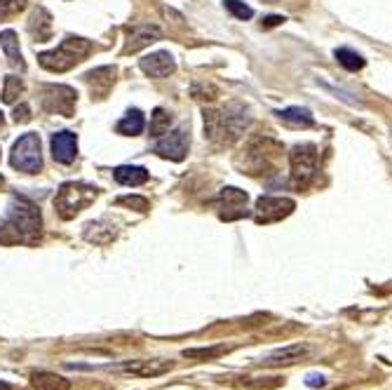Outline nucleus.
Masks as SVG:
<instances>
[{
	"instance_id": "nucleus-1",
	"label": "nucleus",
	"mask_w": 392,
	"mask_h": 390,
	"mask_svg": "<svg viewBox=\"0 0 392 390\" xmlns=\"http://www.w3.org/2000/svg\"><path fill=\"white\" fill-rule=\"evenodd\" d=\"M40 209L26 197L15 195L0 219V245H35L40 238Z\"/></svg>"
},
{
	"instance_id": "nucleus-2",
	"label": "nucleus",
	"mask_w": 392,
	"mask_h": 390,
	"mask_svg": "<svg viewBox=\"0 0 392 390\" xmlns=\"http://www.w3.org/2000/svg\"><path fill=\"white\" fill-rule=\"evenodd\" d=\"M252 122L245 104L230 101L223 108H204V137L219 146L235 144Z\"/></svg>"
},
{
	"instance_id": "nucleus-3",
	"label": "nucleus",
	"mask_w": 392,
	"mask_h": 390,
	"mask_svg": "<svg viewBox=\"0 0 392 390\" xmlns=\"http://www.w3.org/2000/svg\"><path fill=\"white\" fill-rule=\"evenodd\" d=\"M90 52H92L90 40L68 35V38L59 42V47L52 49V52H40L38 61L42 69H47L52 73H64V71H71L76 64H80Z\"/></svg>"
},
{
	"instance_id": "nucleus-4",
	"label": "nucleus",
	"mask_w": 392,
	"mask_h": 390,
	"mask_svg": "<svg viewBox=\"0 0 392 390\" xmlns=\"http://www.w3.org/2000/svg\"><path fill=\"white\" fill-rule=\"evenodd\" d=\"M97 197V188L90 184H80V181H68L57 190V197H54V212H57L61 219L68 221L76 214L83 212L85 207H90Z\"/></svg>"
},
{
	"instance_id": "nucleus-5",
	"label": "nucleus",
	"mask_w": 392,
	"mask_h": 390,
	"mask_svg": "<svg viewBox=\"0 0 392 390\" xmlns=\"http://www.w3.org/2000/svg\"><path fill=\"white\" fill-rule=\"evenodd\" d=\"M317 163H320V151L315 144H296L291 148V186H296L298 190H306L317 177Z\"/></svg>"
},
{
	"instance_id": "nucleus-6",
	"label": "nucleus",
	"mask_w": 392,
	"mask_h": 390,
	"mask_svg": "<svg viewBox=\"0 0 392 390\" xmlns=\"http://www.w3.org/2000/svg\"><path fill=\"white\" fill-rule=\"evenodd\" d=\"M279 156H282V146H279L277 141H272L268 137L252 139L245 148V165H242V170L252 177L263 174L268 167H272V163H275Z\"/></svg>"
},
{
	"instance_id": "nucleus-7",
	"label": "nucleus",
	"mask_w": 392,
	"mask_h": 390,
	"mask_svg": "<svg viewBox=\"0 0 392 390\" xmlns=\"http://www.w3.org/2000/svg\"><path fill=\"white\" fill-rule=\"evenodd\" d=\"M10 165L26 174H38L42 167V153H40V137L35 132H26L19 141L12 146Z\"/></svg>"
},
{
	"instance_id": "nucleus-8",
	"label": "nucleus",
	"mask_w": 392,
	"mask_h": 390,
	"mask_svg": "<svg viewBox=\"0 0 392 390\" xmlns=\"http://www.w3.org/2000/svg\"><path fill=\"white\" fill-rule=\"evenodd\" d=\"M76 101H78L76 90L68 88V85H45L42 88L40 106L45 113L71 117L76 113Z\"/></svg>"
},
{
	"instance_id": "nucleus-9",
	"label": "nucleus",
	"mask_w": 392,
	"mask_h": 390,
	"mask_svg": "<svg viewBox=\"0 0 392 390\" xmlns=\"http://www.w3.org/2000/svg\"><path fill=\"white\" fill-rule=\"evenodd\" d=\"M296 209V202L291 197H279V195H261L254 207V219L256 224H275L282 221Z\"/></svg>"
},
{
	"instance_id": "nucleus-10",
	"label": "nucleus",
	"mask_w": 392,
	"mask_h": 390,
	"mask_svg": "<svg viewBox=\"0 0 392 390\" xmlns=\"http://www.w3.org/2000/svg\"><path fill=\"white\" fill-rule=\"evenodd\" d=\"M247 202L249 195L245 190L235 188V186H226L216 195V207H219V216L223 221H238L242 216H247Z\"/></svg>"
},
{
	"instance_id": "nucleus-11",
	"label": "nucleus",
	"mask_w": 392,
	"mask_h": 390,
	"mask_svg": "<svg viewBox=\"0 0 392 390\" xmlns=\"http://www.w3.org/2000/svg\"><path fill=\"white\" fill-rule=\"evenodd\" d=\"M188 127H179L174 129L172 134H167L165 139L158 141V146H155V153L158 156H163L167 160H174V163H181L186 158V153H188V144H190V137H188Z\"/></svg>"
},
{
	"instance_id": "nucleus-12",
	"label": "nucleus",
	"mask_w": 392,
	"mask_h": 390,
	"mask_svg": "<svg viewBox=\"0 0 392 390\" xmlns=\"http://www.w3.org/2000/svg\"><path fill=\"white\" fill-rule=\"evenodd\" d=\"M308 352H310V346L291 343V346H284V348H277V350L268 352L266 357H261L259 364H261V367H287V364L301 362Z\"/></svg>"
},
{
	"instance_id": "nucleus-13",
	"label": "nucleus",
	"mask_w": 392,
	"mask_h": 390,
	"mask_svg": "<svg viewBox=\"0 0 392 390\" xmlns=\"http://www.w3.org/2000/svg\"><path fill=\"white\" fill-rule=\"evenodd\" d=\"M174 369V362L170 360H134V362H124L122 371L124 374L139 376V379H155V376L170 374Z\"/></svg>"
},
{
	"instance_id": "nucleus-14",
	"label": "nucleus",
	"mask_w": 392,
	"mask_h": 390,
	"mask_svg": "<svg viewBox=\"0 0 392 390\" xmlns=\"http://www.w3.org/2000/svg\"><path fill=\"white\" fill-rule=\"evenodd\" d=\"M52 158L61 165H71L78 156V137L73 132H54L52 134Z\"/></svg>"
},
{
	"instance_id": "nucleus-15",
	"label": "nucleus",
	"mask_w": 392,
	"mask_h": 390,
	"mask_svg": "<svg viewBox=\"0 0 392 390\" xmlns=\"http://www.w3.org/2000/svg\"><path fill=\"white\" fill-rule=\"evenodd\" d=\"M141 71L146 73L148 78H167L172 76L174 71H177V61H174V57L170 52H153L148 54V57H144L139 61Z\"/></svg>"
},
{
	"instance_id": "nucleus-16",
	"label": "nucleus",
	"mask_w": 392,
	"mask_h": 390,
	"mask_svg": "<svg viewBox=\"0 0 392 390\" xmlns=\"http://www.w3.org/2000/svg\"><path fill=\"white\" fill-rule=\"evenodd\" d=\"M85 83L90 85L92 97L104 99L111 92L115 83V69L113 66H101V69H95L90 73H85Z\"/></svg>"
},
{
	"instance_id": "nucleus-17",
	"label": "nucleus",
	"mask_w": 392,
	"mask_h": 390,
	"mask_svg": "<svg viewBox=\"0 0 392 390\" xmlns=\"http://www.w3.org/2000/svg\"><path fill=\"white\" fill-rule=\"evenodd\" d=\"M163 38V31L158 26H136L129 31L127 35V45H124L122 54H132V52H139V49L148 47L151 42Z\"/></svg>"
},
{
	"instance_id": "nucleus-18",
	"label": "nucleus",
	"mask_w": 392,
	"mask_h": 390,
	"mask_svg": "<svg viewBox=\"0 0 392 390\" xmlns=\"http://www.w3.org/2000/svg\"><path fill=\"white\" fill-rule=\"evenodd\" d=\"M28 33L38 42H47L52 38V17L45 8H35L28 19Z\"/></svg>"
},
{
	"instance_id": "nucleus-19",
	"label": "nucleus",
	"mask_w": 392,
	"mask_h": 390,
	"mask_svg": "<svg viewBox=\"0 0 392 390\" xmlns=\"http://www.w3.org/2000/svg\"><path fill=\"white\" fill-rule=\"evenodd\" d=\"M31 386L35 390H71V381L54 371H31Z\"/></svg>"
},
{
	"instance_id": "nucleus-20",
	"label": "nucleus",
	"mask_w": 392,
	"mask_h": 390,
	"mask_svg": "<svg viewBox=\"0 0 392 390\" xmlns=\"http://www.w3.org/2000/svg\"><path fill=\"white\" fill-rule=\"evenodd\" d=\"M0 47H3L5 57L15 69L19 71H26V64H24V57H22V49H19V40H17V33L15 31H3L0 33Z\"/></svg>"
},
{
	"instance_id": "nucleus-21",
	"label": "nucleus",
	"mask_w": 392,
	"mask_h": 390,
	"mask_svg": "<svg viewBox=\"0 0 392 390\" xmlns=\"http://www.w3.org/2000/svg\"><path fill=\"white\" fill-rule=\"evenodd\" d=\"M115 238V226L111 221H90L85 226V240L87 243H95V245H106Z\"/></svg>"
},
{
	"instance_id": "nucleus-22",
	"label": "nucleus",
	"mask_w": 392,
	"mask_h": 390,
	"mask_svg": "<svg viewBox=\"0 0 392 390\" xmlns=\"http://www.w3.org/2000/svg\"><path fill=\"white\" fill-rule=\"evenodd\" d=\"M275 115L279 117V122H284V125H289V127H313L315 125L313 113L301 106H289L284 111H277Z\"/></svg>"
},
{
	"instance_id": "nucleus-23",
	"label": "nucleus",
	"mask_w": 392,
	"mask_h": 390,
	"mask_svg": "<svg viewBox=\"0 0 392 390\" xmlns=\"http://www.w3.org/2000/svg\"><path fill=\"white\" fill-rule=\"evenodd\" d=\"M113 177L117 184L122 186H141L148 181V172L144 167H136V165H120L113 170Z\"/></svg>"
},
{
	"instance_id": "nucleus-24",
	"label": "nucleus",
	"mask_w": 392,
	"mask_h": 390,
	"mask_svg": "<svg viewBox=\"0 0 392 390\" xmlns=\"http://www.w3.org/2000/svg\"><path fill=\"white\" fill-rule=\"evenodd\" d=\"M146 127V120H144V113H141L139 108H132L127 111V115L122 117L120 122H117V132L124 134V137H136V134H141Z\"/></svg>"
},
{
	"instance_id": "nucleus-25",
	"label": "nucleus",
	"mask_w": 392,
	"mask_h": 390,
	"mask_svg": "<svg viewBox=\"0 0 392 390\" xmlns=\"http://www.w3.org/2000/svg\"><path fill=\"white\" fill-rule=\"evenodd\" d=\"M230 348L228 346H202V348H186L181 355L186 360H214V357L223 355V352H228Z\"/></svg>"
},
{
	"instance_id": "nucleus-26",
	"label": "nucleus",
	"mask_w": 392,
	"mask_h": 390,
	"mask_svg": "<svg viewBox=\"0 0 392 390\" xmlns=\"http://www.w3.org/2000/svg\"><path fill=\"white\" fill-rule=\"evenodd\" d=\"M334 57H336V61H338V64L343 66V69H348V71H362L364 64H366L362 54H357L354 49H348V47L336 49Z\"/></svg>"
},
{
	"instance_id": "nucleus-27",
	"label": "nucleus",
	"mask_w": 392,
	"mask_h": 390,
	"mask_svg": "<svg viewBox=\"0 0 392 390\" xmlns=\"http://www.w3.org/2000/svg\"><path fill=\"white\" fill-rule=\"evenodd\" d=\"M172 127V113L165 108H155L153 115H151V137H163V134L170 132Z\"/></svg>"
},
{
	"instance_id": "nucleus-28",
	"label": "nucleus",
	"mask_w": 392,
	"mask_h": 390,
	"mask_svg": "<svg viewBox=\"0 0 392 390\" xmlns=\"http://www.w3.org/2000/svg\"><path fill=\"white\" fill-rule=\"evenodd\" d=\"M22 92H24L22 78H17V76H8V78H5V90H3V101L5 104H15L17 97H19Z\"/></svg>"
},
{
	"instance_id": "nucleus-29",
	"label": "nucleus",
	"mask_w": 392,
	"mask_h": 390,
	"mask_svg": "<svg viewBox=\"0 0 392 390\" xmlns=\"http://www.w3.org/2000/svg\"><path fill=\"white\" fill-rule=\"evenodd\" d=\"M26 8V0H0V22L12 19Z\"/></svg>"
},
{
	"instance_id": "nucleus-30",
	"label": "nucleus",
	"mask_w": 392,
	"mask_h": 390,
	"mask_svg": "<svg viewBox=\"0 0 392 390\" xmlns=\"http://www.w3.org/2000/svg\"><path fill=\"white\" fill-rule=\"evenodd\" d=\"M226 10L233 17H238V19H252L254 17V10L249 8V5L240 3V0H226Z\"/></svg>"
},
{
	"instance_id": "nucleus-31",
	"label": "nucleus",
	"mask_w": 392,
	"mask_h": 390,
	"mask_svg": "<svg viewBox=\"0 0 392 390\" xmlns=\"http://www.w3.org/2000/svg\"><path fill=\"white\" fill-rule=\"evenodd\" d=\"M117 205L122 207H132L136 212H148V200L146 197H139V195H124V197H117Z\"/></svg>"
},
{
	"instance_id": "nucleus-32",
	"label": "nucleus",
	"mask_w": 392,
	"mask_h": 390,
	"mask_svg": "<svg viewBox=\"0 0 392 390\" xmlns=\"http://www.w3.org/2000/svg\"><path fill=\"white\" fill-rule=\"evenodd\" d=\"M15 122L17 125H24V122H28L31 120V108H28V104H22V106H17L15 108Z\"/></svg>"
},
{
	"instance_id": "nucleus-33",
	"label": "nucleus",
	"mask_w": 392,
	"mask_h": 390,
	"mask_svg": "<svg viewBox=\"0 0 392 390\" xmlns=\"http://www.w3.org/2000/svg\"><path fill=\"white\" fill-rule=\"evenodd\" d=\"M306 386L308 388H325L327 386V376L325 374H315V371H313V374L306 376Z\"/></svg>"
},
{
	"instance_id": "nucleus-34",
	"label": "nucleus",
	"mask_w": 392,
	"mask_h": 390,
	"mask_svg": "<svg viewBox=\"0 0 392 390\" xmlns=\"http://www.w3.org/2000/svg\"><path fill=\"white\" fill-rule=\"evenodd\" d=\"M284 22V17H277V15H272V17H266L263 19V29H272V26H279V24Z\"/></svg>"
},
{
	"instance_id": "nucleus-35",
	"label": "nucleus",
	"mask_w": 392,
	"mask_h": 390,
	"mask_svg": "<svg viewBox=\"0 0 392 390\" xmlns=\"http://www.w3.org/2000/svg\"><path fill=\"white\" fill-rule=\"evenodd\" d=\"M0 129H3V113H0Z\"/></svg>"
},
{
	"instance_id": "nucleus-36",
	"label": "nucleus",
	"mask_w": 392,
	"mask_h": 390,
	"mask_svg": "<svg viewBox=\"0 0 392 390\" xmlns=\"http://www.w3.org/2000/svg\"><path fill=\"white\" fill-rule=\"evenodd\" d=\"M5 184V179H3V174H0V186H3Z\"/></svg>"
}]
</instances>
